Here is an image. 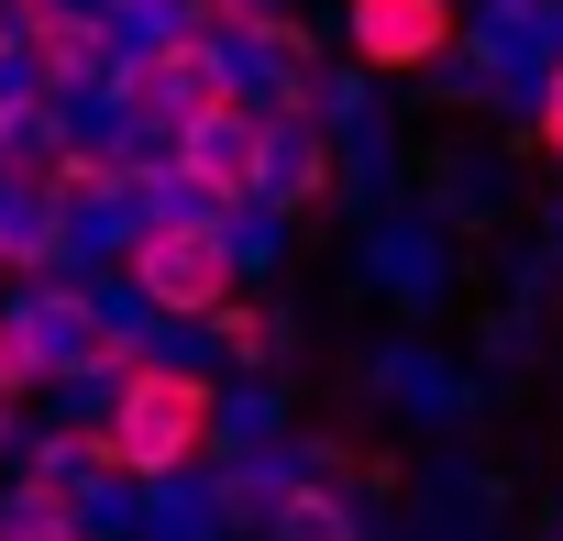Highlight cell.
Here are the masks:
<instances>
[{
  "mask_svg": "<svg viewBox=\"0 0 563 541\" xmlns=\"http://www.w3.org/2000/svg\"><path fill=\"white\" fill-rule=\"evenodd\" d=\"M530 144H541V155H563V45L541 56V89H530Z\"/></svg>",
  "mask_w": 563,
  "mask_h": 541,
  "instance_id": "9a60e30c",
  "label": "cell"
},
{
  "mask_svg": "<svg viewBox=\"0 0 563 541\" xmlns=\"http://www.w3.org/2000/svg\"><path fill=\"white\" fill-rule=\"evenodd\" d=\"M100 431H111L122 486H177V475H199L210 442H221V376H210V365H166V354H144V365L111 387Z\"/></svg>",
  "mask_w": 563,
  "mask_h": 541,
  "instance_id": "6da1fadb",
  "label": "cell"
},
{
  "mask_svg": "<svg viewBox=\"0 0 563 541\" xmlns=\"http://www.w3.org/2000/svg\"><path fill=\"white\" fill-rule=\"evenodd\" d=\"M276 122H288V111H276ZM332 188H343V155H332L321 133H299V122H288V144H276V210L299 221V210H321Z\"/></svg>",
  "mask_w": 563,
  "mask_h": 541,
  "instance_id": "5bb4252c",
  "label": "cell"
},
{
  "mask_svg": "<svg viewBox=\"0 0 563 541\" xmlns=\"http://www.w3.org/2000/svg\"><path fill=\"white\" fill-rule=\"evenodd\" d=\"M34 188H45L56 210H111V199H133V155L100 144V133H56L45 166H34Z\"/></svg>",
  "mask_w": 563,
  "mask_h": 541,
  "instance_id": "ba28073f",
  "label": "cell"
},
{
  "mask_svg": "<svg viewBox=\"0 0 563 541\" xmlns=\"http://www.w3.org/2000/svg\"><path fill=\"white\" fill-rule=\"evenodd\" d=\"M34 12H45V0H0V67H23V45H34Z\"/></svg>",
  "mask_w": 563,
  "mask_h": 541,
  "instance_id": "2e32d148",
  "label": "cell"
},
{
  "mask_svg": "<svg viewBox=\"0 0 563 541\" xmlns=\"http://www.w3.org/2000/svg\"><path fill=\"white\" fill-rule=\"evenodd\" d=\"M56 365L89 376V387H122V376L144 365V343H133L111 310H67V321H56Z\"/></svg>",
  "mask_w": 563,
  "mask_h": 541,
  "instance_id": "7c38bea8",
  "label": "cell"
},
{
  "mask_svg": "<svg viewBox=\"0 0 563 541\" xmlns=\"http://www.w3.org/2000/svg\"><path fill=\"white\" fill-rule=\"evenodd\" d=\"M210 343H221V365L265 376V365H288V310H276V299H254V288H232V299L210 310Z\"/></svg>",
  "mask_w": 563,
  "mask_h": 541,
  "instance_id": "8fae6325",
  "label": "cell"
},
{
  "mask_svg": "<svg viewBox=\"0 0 563 541\" xmlns=\"http://www.w3.org/2000/svg\"><path fill=\"white\" fill-rule=\"evenodd\" d=\"M343 45L365 78H431L464 45V0H343Z\"/></svg>",
  "mask_w": 563,
  "mask_h": 541,
  "instance_id": "8992f818",
  "label": "cell"
},
{
  "mask_svg": "<svg viewBox=\"0 0 563 541\" xmlns=\"http://www.w3.org/2000/svg\"><path fill=\"white\" fill-rule=\"evenodd\" d=\"M67 232H78V210H56L34 177H23V199L0 188V277H56V265H67Z\"/></svg>",
  "mask_w": 563,
  "mask_h": 541,
  "instance_id": "9c48e42d",
  "label": "cell"
},
{
  "mask_svg": "<svg viewBox=\"0 0 563 541\" xmlns=\"http://www.w3.org/2000/svg\"><path fill=\"white\" fill-rule=\"evenodd\" d=\"M530 12H541V0H530Z\"/></svg>",
  "mask_w": 563,
  "mask_h": 541,
  "instance_id": "e0dca14e",
  "label": "cell"
},
{
  "mask_svg": "<svg viewBox=\"0 0 563 541\" xmlns=\"http://www.w3.org/2000/svg\"><path fill=\"white\" fill-rule=\"evenodd\" d=\"M276 144H288V122H276L265 100H232V111L188 122V133H177V199H199V210H221V221L276 210Z\"/></svg>",
  "mask_w": 563,
  "mask_h": 541,
  "instance_id": "277c9868",
  "label": "cell"
},
{
  "mask_svg": "<svg viewBox=\"0 0 563 541\" xmlns=\"http://www.w3.org/2000/svg\"><path fill=\"white\" fill-rule=\"evenodd\" d=\"M265 541H365V508L343 475H288L265 508Z\"/></svg>",
  "mask_w": 563,
  "mask_h": 541,
  "instance_id": "30bf717a",
  "label": "cell"
},
{
  "mask_svg": "<svg viewBox=\"0 0 563 541\" xmlns=\"http://www.w3.org/2000/svg\"><path fill=\"white\" fill-rule=\"evenodd\" d=\"M122 56H133V34H122L111 0H45V12H34V45H23V78H34L45 100H111Z\"/></svg>",
  "mask_w": 563,
  "mask_h": 541,
  "instance_id": "5b68a950",
  "label": "cell"
},
{
  "mask_svg": "<svg viewBox=\"0 0 563 541\" xmlns=\"http://www.w3.org/2000/svg\"><path fill=\"white\" fill-rule=\"evenodd\" d=\"M243 100V78H232V45L210 34V23H166V34H144L133 56H122V78H111V111L122 122H166V133H188V122H210V111H232Z\"/></svg>",
  "mask_w": 563,
  "mask_h": 541,
  "instance_id": "3957f363",
  "label": "cell"
},
{
  "mask_svg": "<svg viewBox=\"0 0 563 541\" xmlns=\"http://www.w3.org/2000/svg\"><path fill=\"white\" fill-rule=\"evenodd\" d=\"M243 265H254V254H243V221L177 199V210L133 221V243H122V288H133L155 321H210V310L243 288Z\"/></svg>",
  "mask_w": 563,
  "mask_h": 541,
  "instance_id": "7a4b0ae2",
  "label": "cell"
},
{
  "mask_svg": "<svg viewBox=\"0 0 563 541\" xmlns=\"http://www.w3.org/2000/svg\"><path fill=\"white\" fill-rule=\"evenodd\" d=\"M67 365H56V343H45V321L34 310H0V409H23V398H45Z\"/></svg>",
  "mask_w": 563,
  "mask_h": 541,
  "instance_id": "4fadbf2b",
  "label": "cell"
},
{
  "mask_svg": "<svg viewBox=\"0 0 563 541\" xmlns=\"http://www.w3.org/2000/svg\"><path fill=\"white\" fill-rule=\"evenodd\" d=\"M0 541H100V519H89V475L56 464V453H34L12 486H0Z\"/></svg>",
  "mask_w": 563,
  "mask_h": 541,
  "instance_id": "52a82bcc",
  "label": "cell"
}]
</instances>
